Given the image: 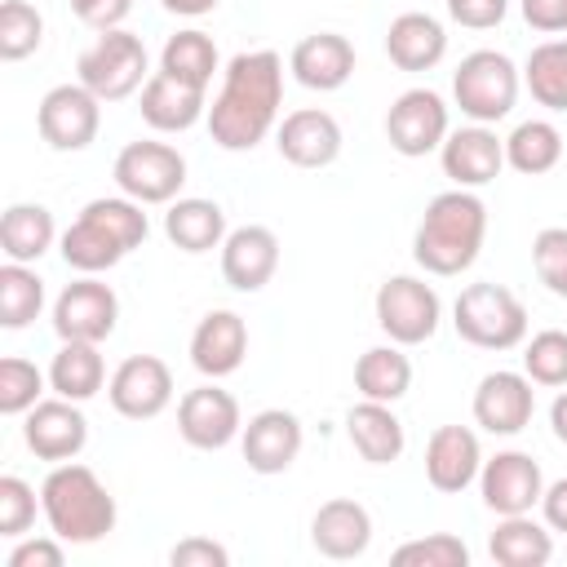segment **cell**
Instances as JSON below:
<instances>
[{
  "mask_svg": "<svg viewBox=\"0 0 567 567\" xmlns=\"http://www.w3.org/2000/svg\"><path fill=\"white\" fill-rule=\"evenodd\" d=\"M284 58L275 49L235 53L221 71V89L208 106V133L221 151H252L279 120Z\"/></svg>",
  "mask_w": 567,
  "mask_h": 567,
  "instance_id": "6da1fadb",
  "label": "cell"
},
{
  "mask_svg": "<svg viewBox=\"0 0 567 567\" xmlns=\"http://www.w3.org/2000/svg\"><path fill=\"white\" fill-rule=\"evenodd\" d=\"M487 239V204L456 186L425 204L421 226L412 235V257L425 275H461L478 261V248Z\"/></svg>",
  "mask_w": 567,
  "mask_h": 567,
  "instance_id": "7a4b0ae2",
  "label": "cell"
},
{
  "mask_svg": "<svg viewBox=\"0 0 567 567\" xmlns=\"http://www.w3.org/2000/svg\"><path fill=\"white\" fill-rule=\"evenodd\" d=\"M40 509L49 518V532L66 545H93L115 532V496L80 461H62L44 474Z\"/></svg>",
  "mask_w": 567,
  "mask_h": 567,
  "instance_id": "3957f363",
  "label": "cell"
},
{
  "mask_svg": "<svg viewBox=\"0 0 567 567\" xmlns=\"http://www.w3.org/2000/svg\"><path fill=\"white\" fill-rule=\"evenodd\" d=\"M452 323L461 341L478 350H514L527 341V310L505 284H470L452 301Z\"/></svg>",
  "mask_w": 567,
  "mask_h": 567,
  "instance_id": "277c9868",
  "label": "cell"
},
{
  "mask_svg": "<svg viewBox=\"0 0 567 567\" xmlns=\"http://www.w3.org/2000/svg\"><path fill=\"white\" fill-rule=\"evenodd\" d=\"M146 66H151V58H146L142 35H133V31H124V27L102 31V35L80 53V62H75L80 84H84L89 93H97L102 102H124V97H133V93L155 75V71H146Z\"/></svg>",
  "mask_w": 567,
  "mask_h": 567,
  "instance_id": "5b68a950",
  "label": "cell"
},
{
  "mask_svg": "<svg viewBox=\"0 0 567 567\" xmlns=\"http://www.w3.org/2000/svg\"><path fill=\"white\" fill-rule=\"evenodd\" d=\"M452 97L474 124H496L518 102V66L496 49H474L452 71Z\"/></svg>",
  "mask_w": 567,
  "mask_h": 567,
  "instance_id": "8992f818",
  "label": "cell"
},
{
  "mask_svg": "<svg viewBox=\"0 0 567 567\" xmlns=\"http://www.w3.org/2000/svg\"><path fill=\"white\" fill-rule=\"evenodd\" d=\"M115 186L137 204H173L186 186V155L168 142H128L115 155Z\"/></svg>",
  "mask_w": 567,
  "mask_h": 567,
  "instance_id": "52a82bcc",
  "label": "cell"
},
{
  "mask_svg": "<svg viewBox=\"0 0 567 567\" xmlns=\"http://www.w3.org/2000/svg\"><path fill=\"white\" fill-rule=\"evenodd\" d=\"M443 319V301L439 292L416 279V275H390L377 288V328L394 341V346H421L439 332Z\"/></svg>",
  "mask_w": 567,
  "mask_h": 567,
  "instance_id": "ba28073f",
  "label": "cell"
},
{
  "mask_svg": "<svg viewBox=\"0 0 567 567\" xmlns=\"http://www.w3.org/2000/svg\"><path fill=\"white\" fill-rule=\"evenodd\" d=\"M447 133V102L434 89H408L385 111V142L408 159L439 151Z\"/></svg>",
  "mask_w": 567,
  "mask_h": 567,
  "instance_id": "9c48e42d",
  "label": "cell"
},
{
  "mask_svg": "<svg viewBox=\"0 0 567 567\" xmlns=\"http://www.w3.org/2000/svg\"><path fill=\"white\" fill-rule=\"evenodd\" d=\"M35 124H40V137H44L53 151H84V146L97 137L102 97L89 93L84 84H53V89L40 97Z\"/></svg>",
  "mask_w": 567,
  "mask_h": 567,
  "instance_id": "30bf717a",
  "label": "cell"
},
{
  "mask_svg": "<svg viewBox=\"0 0 567 567\" xmlns=\"http://www.w3.org/2000/svg\"><path fill=\"white\" fill-rule=\"evenodd\" d=\"M120 319V297L111 284L84 275L66 284L53 301V332L62 341H106Z\"/></svg>",
  "mask_w": 567,
  "mask_h": 567,
  "instance_id": "8fae6325",
  "label": "cell"
},
{
  "mask_svg": "<svg viewBox=\"0 0 567 567\" xmlns=\"http://www.w3.org/2000/svg\"><path fill=\"white\" fill-rule=\"evenodd\" d=\"M106 399L124 421H151L173 403V372L155 354H128L111 372Z\"/></svg>",
  "mask_w": 567,
  "mask_h": 567,
  "instance_id": "7c38bea8",
  "label": "cell"
},
{
  "mask_svg": "<svg viewBox=\"0 0 567 567\" xmlns=\"http://www.w3.org/2000/svg\"><path fill=\"white\" fill-rule=\"evenodd\" d=\"M239 430H244V421H239V403H235L230 390L208 381V385H195V390L182 394V403H177V434L190 447L221 452L226 443L239 439Z\"/></svg>",
  "mask_w": 567,
  "mask_h": 567,
  "instance_id": "4fadbf2b",
  "label": "cell"
},
{
  "mask_svg": "<svg viewBox=\"0 0 567 567\" xmlns=\"http://www.w3.org/2000/svg\"><path fill=\"white\" fill-rule=\"evenodd\" d=\"M478 492H483V505L505 518V514H532V505H540V492H545V474L540 465L527 456V452H496L492 461H483L478 470Z\"/></svg>",
  "mask_w": 567,
  "mask_h": 567,
  "instance_id": "5bb4252c",
  "label": "cell"
},
{
  "mask_svg": "<svg viewBox=\"0 0 567 567\" xmlns=\"http://www.w3.org/2000/svg\"><path fill=\"white\" fill-rule=\"evenodd\" d=\"M22 439H27V447L40 456V461H53V465H62V461H75L80 452H84V443H89V421H84V412H80V403H71V399H40L31 412H27V421H22Z\"/></svg>",
  "mask_w": 567,
  "mask_h": 567,
  "instance_id": "9a60e30c",
  "label": "cell"
},
{
  "mask_svg": "<svg viewBox=\"0 0 567 567\" xmlns=\"http://www.w3.org/2000/svg\"><path fill=\"white\" fill-rule=\"evenodd\" d=\"M536 412V390L527 372H487L474 390V421L487 434H518L532 425Z\"/></svg>",
  "mask_w": 567,
  "mask_h": 567,
  "instance_id": "2e32d148",
  "label": "cell"
},
{
  "mask_svg": "<svg viewBox=\"0 0 567 567\" xmlns=\"http://www.w3.org/2000/svg\"><path fill=\"white\" fill-rule=\"evenodd\" d=\"M301 421L288 408H266L239 430V447L252 474H284L301 452Z\"/></svg>",
  "mask_w": 567,
  "mask_h": 567,
  "instance_id": "e0dca14e",
  "label": "cell"
},
{
  "mask_svg": "<svg viewBox=\"0 0 567 567\" xmlns=\"http://www.w3.org/2000/svg\"><path fill=\"white\" fill-rule=\"evenodd\" d=\"M439 164H443V173H447L456 186H465V190L487 186V182H496L501 168H505V137H496L487 124L456 128V133L443 137Z\"/></svg>",
  "mask_w": 567,
  "mask_h": 567,
  "instance_id": "ac0fdd59",
  "label": "cell"
},
{
  "mask_svg": "<svg viewBox=\"0 0 567 567\" xmlns=\"http://www.w3.org/2000/svg\"><path fill=\"white\" fill-rule=\"evenodd\" d=\"M279 270V239L270 226H235L221 239V279L235 292H261Z\"/></svg>",
  "mask_w": 567,
  "mask_h": 567,
  "instance_id": "d6986e66",
  "label": "cell"
},
{
  "mask_svg": "<svg viewBox=\"0 0 567 567\" xmlns=\"http://www.w3.org/2000/svg\"><path fill=\"white\" fill-rule=\"evenodd\" d=\"M275 146L297 168H328L341 155V124L319 106H301L288 111L284 124L275 128Z\"/></svg>",
  "mask_w": 567,
  "mask_h": 567,
  "instance_id": "ffe728a7",
  "label": "cell"
},
{
  "mask_svg": "<svg viewBox=\"0 0 567 567\" xmlns=\"http://www.w3.org/2000/svg\"><path fill=\"white\" fill-rule=\"evenodd\" d=\"M244 354H248V323L235 310H208L195 323V332H190V363L208 381H221V377L239 372Z\"/></svg>",
  "mask_w": 567,
  "mask_h": 567,
  "instance_id": "44dd1931",
  "label": "cell"
},
{
  "mask_svg": "<svg viewBox=\"0 0 567 567\" xmlns=\"http://www.w3.org/2000/svg\"><path fill=\"white\" fill-rule=\"evenodd\" d=\"M483 470V447L470 425H439L425 443V478L434 492H465Z\"/></svg>",
  "mask_w": 567,
  "mask_h": 567,
  "instance_id": "7402d4cb",
  "label": "cell"
},
{
  "mask_svg": "<svg viewBox=\"0 0 567 567\" xmlns=\"http://www.w3.org/2000/svg\"><path fill=\"white\" fill-rule=\"evenodd\" d=\"M288 71L297 84H306L315 93H332L354 75V44L337 31H315V35L292 44Z\"/></svg>",
  "mask_w": 567,
  "mask_h": 567,
  "instance_id": "603a6c76",
  "label": "cell"
},
{
  "mask_svg": "<svg viewBox=\"0 0 567 567\" xmlns=\"http://www.w3.org/2000/svg\"><path fill=\"white\" fill-rule=\"evenodd\" d=\"M310 545L332 563H350L372 545V514L350 496L323 501L310 518Z\"/></svg>",
  "mask_w": 567,
  "mask_h": 567,
  "instance_id": "cb8c5ba5",
  "label": "cell"
},
{
  "mask_svg": "<svg viewBox=\"0 0 567 567\" xmlns=\"http://www.w3.org/2000/svg\"><path fill=\"white\" fill-rule=\"evenodd\" d=\"M142 120L155 128V133H186L204 120V89L168 75V71H155L146 84H142Z\"/></svg>",
  "mask_w": 567,
  "mask_h": 567,
  "instance_id": "d4e9b609",
  "label": "cell"
},
{
  "mask_svg": "<svg viewBox=\"0 0 567 567\" xmlns=\"http://www.w3.org/2000/svg\"><path fill=\"white\" fill-rule=\"evenodd\" d=\"M385 53L399 71H430L447 53V31L430 13H399L385 31Z\"/></svg>",
  "mask_w": 567,
  "mask_h": 567,
  "instance_id": "484cf974",
  "label": "cell"
},
{
  "mask_svg": "<svg viewBox=\"0 0 567 567\" xmlns=\"http://www.w3.org/2000/svg\"><path fill=\"white\" fill-rule=\"evenodd\" d=\"M346 434L354 443V452L368 461V465H390L403 456V421L390 412V403H377V399H363L346 412Z\"/></svg>",
  "mask_w": 567,
  "mask_h": 567,
  "instance_id": "4316f807",
  "label": "cell"
},
{
  "mask_svg": "<svg viewBox=\"0 0 567 567\" xmlns=\"http://www.w3.org/2000/svg\"><path fill=\"white\" fill-rule=\"evenodd\" d=\"M164 235L168 244H177L182 252H213L221 248V239L230 235L226 230V213L217 199H199V195H186V199H173L168 213H164Z\"/></svg>",
  "mask_w": 567,
  "mask_h": 567,
  "instance_id": "83f0119b",
  "label": "cell"
},
{
  "mask_svg": "<svg viewBox=\"0 0 567 567\" xmlns=\"http://www.w3.org/2000/svg\"><path fill=\"white\" fill-rule=\"evenodd\" d=\"M124 257H128V248H124L93 213H84V208H80V217L62 230V261H66L71 270H80V275H102V270L120 266Z\"/></svg>",
  "mask_w": 567,
  "mask_h": 567,
  "instance_id": "f1b7e54d",
  "label": "cell"
},
{
  "mask_svg": "<svg viewBox=\"0 0 567 567\" xmlns=\"http://www.w3.org/2000/svg\"><path fill=\"white\" fill-rule=\"evenodd\" d=\"M58 239V226H53V213L44 204H9L4 217H0V248L9 261H40Z\"/></svg>",
  "mask_w": 567,
  "mask_h": 567,
  "instance_id": "f546056e",
  "label": "cell"
},
{
  "mask_svg": "<svg viewBox=\"0 0 567 567\" xmlns=\"http://www.w3.org/2000/svg\"><path fill=\"white\" fill-rule=\"evenodd\" d=\"M102 381H106V363L97 354V341H62V350L49 363V390L71 403H84L102 390Z\"/></svg>",
  "mask_w": 567,
  "mask_h": 567,
  "instance_id": "4dcf8cb0",
  "label": "cell"
},
{
  "mask_svg": "<svg viewBox=\"0 0 567 567\" xmlns=\"http://www.w3.org/2000/svg\"><path fill=\"white\" fill-rule=\"evenodd\" d=\"M487 554L501 567H545L554 558V536L532 514H505L487 540Z\"/></svg>",
  "mask_w": 567,
  "mask_h": 567,
  "instance_id": "1f68e13d",
  "label": "cell"
},
{
  "mask_svg": "<svg viewBox=\"0 0 567 567\" xmlns=\"http://www.w3.org/2000/svg\"><path fill=\"white\" fill-rule=\"evenodd\" d=\"M354 390L363 399H377V403H399L412 390V359L394 341L363 350L354 363Z\"/></svg>",
  "mask_w": 567,
  "mask_h": 567,
  "instance_id": "d6a6232c",
  "label": "cell"
},
{
  "mask_svg": "<svg viewBox=\"0 0 567 567\" xmlns=\"http://www.w3.org/2000/svg\"><path fill=\"white\" fill-rule=\"evenodd\" d=\"M159 71L195 84V89H208L213 75H217V44L213 35H204L199 27H186L177 35L164 40V53H159Z\"/></svg>",
  "mask_w": 567,
  "mask_h": 567,
  "instance_id": "836d02e7",
  "label": "cell"
},
{
  "mask_svg": "<svg viewBox=\"0 0 567 567\" xmlns=\"http://www.w3.org/2000/svg\"><path fill=\"white\" fill-rule=\"evenodd\" d=\"M563 159V133L549 120H523L509 137H505V164L514 173L540 177Z\"/></svg>",
  "mask_w": 567,
  "mask_h": 567,
  "instance_id": "e575fe53",
  "label": "cell"
},
{
  "mask_svg": "<svg viewBox=\"0 0 567 567\" xmlns=\"http://www.w3.org/2000/svg\"><path fill=\"white\" fill-rule=\"evenodd\" d=\"M523 80L545 111H567V40H545L527 53Z\"/></svg>",
  "mask_w": 567,
  "mask_h": 567,
  "instance_id": "d590c367",
  "label": "cell"
},
{
  "mask_svg": "<svg viewBox=\"0 0 567 567\" xmlns=\"http://www.w3.org/2000/svg\"><path fill=\"white\" fill-rule=\"evenodd\" d=\"M40 310H44V279L22 261H4L0 266V323L18 332Z\"/></svg>",
  "mask_w": 567,
  "mask_h": 567,
  "instance_id": "8d00e7d4",
  "label": "cell"
},
{
  "mask_svg": "<svg viewBox=\"0 0 567 567\" xmlns=\"http://www.w3.org/2000/svg\"><path fill=\"white\" fill-rule=\"evenodd\" d=\"M44 40V18L35 4L27 0H4L0 4V58L4 62H22L40 49Z\"/></svg>",
  "mask_w": 567,
  "mask_h": 567,
  "instance_id": "74e56055",
  "label": "cell"
},
{
  "mask_svg": "<svg viewBox=\"0 0 567 567\" xmlns=\"http://www.w3.org/2000/svg\"><path fill=\"white\" fill-rule=\"evenodd\" d=\"M523 372L532 377V385H567V332L563 328H545L523 346Z\"/></svg>",
  "mask_w": 567,
  "mask_h": 567,
  "instance_id": "f35d334b",
  "label": "cell"
},
{
  "mask_svg": "<svg viewBox=\"0 0 567 567\" xmlns=\"http://www.w3.org/2000/svg\"><path fill=\"white\" fill-rule=\"evenodd\" d=\"M44 394V372L18 354L0 359V412L4 416H27Z\"/></svg>",
  "mask_w": 567,
  "mask_h": 567,
  "instance_id": "ab89813d",
  "label": "cell"
},
{
  "mask_svg": "<svg viewBox=\"0 0 567 567\" xmlns=\"http://www.w3.org/2000/svg\"><path fill=\"white\" fill-rule=\"evenodd\" d=\"M394 567H465L470 563V549L461 536L452 532H430L421 540H403L394 554H390Z\"/></svg>",
  "mask_w": 567,
  "mask_h": 567,
  "instance_id": "60d3db41",
  "label": "cell"
},
{
  "mask_svg": "<svg viewBox=\"0 0 567 567\" xmlns=\"http://www.w3.org/2000/svg\"><path fill=\"white\" fill-rule=\"evenodd\" d=\"M532 266L554 297H567V226H545L532 239Z\"/></svg>",
  "mask_w": 567,
  "mask_h": 567,
  "instance_id": "b9f144b4",
  "label": "cell"
},
{
  "mask_svg": "<svg viewBox=\"0 0 567 567\" xmlns=\"http://www.w3.org/2000/svg\"><path fill=\"white\" fill-rule=\"evenodd\" d=\"M31 523H35V487L18 474H4L0 478V536L22 540Z\"/></svg>",
  "mask_w": 567,
  "mask_h": 567,
  "instance_id": "7bdbcfd3",
  "label": "cell"
},
{
  "mask_svg": "<svg viewBox=\"0 0 567 567\" xmlns=\"http://www.w3.org/2000/svg\"><path fill=\"white\" fill-rule=\"evenodd\" d=\"M447 13H452V22H461L470 31H492L505 22L509 0H447Z\"/></svg>",
  "mask_w": 567,
  "mask_h": 567,
  "instance_id": "ee69618b",
  "label": "cell"
},
{
  "mask_svg": "<svg viewBox=\"0 0 567 567\" xmlns=\"http://www.w3.org/2000/svg\"><path fill=\"white\" fill-rule=\"evenodd\" d=\"M168 563H173V567H226L230 554H226V545H217V540H208V536H186V540L173 545Z\"/></svg>",
  "mask_w": 567,
  "mask_h": 567,
  "instance_id": "f6af8a7d",
  "label": "cell"
},
{
  "mask_svg": "<svg viewBox=\"0 0 567 567\" xmlns=\"http://www.w3.org/2000/svg\"><path fill=\"white\" fill-rule=\"evenodd\" d=\"M133 0H71V13L84 22V27H97V31H111L128 18Z\"/></svg>",
  "mask_w": 567,
  "mask_h": 567,
  "instance_id": "bcb514c9",
  "label": "cell"
},
{
  "mask_svg": "<svg viewBox=\"0 0 567 567\" xmlns=\"http://www.w3.org/2000/svg\"><path fill=\"white\" fill-rule=\"evenodd\" d=\"M523 18L532 31L563 35L567 31V0H523Z\"/></svg>",
  "mask_w": 567,
  "mask_h": 567,
  "instance_id": "7dc6e473",
  "label": "cell"
},
{
  "mask_svg": "<svg viewBox=\"0 0 567 567\" xmlns=\"http://www.w3.org/2000/svg\"><path fill=\"white\" fill-rule=\"evenodd\" d=\"M9 567H62V545L58 536L53 540H18L13 554H9Z\"/></svg>",
  "mask_w": 567,
  "mask_h": 567,
  "instance_id": "c3c4849f",
  "label": "cell"
},
{
  "mask_svg": "<svg viewBox=\"0 0 567 567\" xmlns=\"http://www.w3.org/2000/svg\"><path fill=\"white\" fill-rule=\"evenodd\" d=\"M540 514H545L549 532H567V478H558L540 492Z\"/></svg>",
  "mask_w": 567,
  "mask_h": 567,
  "instance_id": "681fc988",
  "label": "cell"
},
{
  "mask_svg": "<svg viewBox=\"0 0 567 567\" xmlns=\"http://www.w3.org/2000/svg\"><path fill=\"white\" fill-rule=\"evenodd\" d=\"M168 13H177V18H204V13H213L221 0H159Z\"/></svg>",
  "mask_w": 567,
  "mask_h": 567,
  "instance_id": "f907efd6",
  "label": "cell"
},
{
  "mask_svg": "<svg viewBox=\"0 0 567 567\" xmlns=\"http://www.w3.org/2000/svg\"><path fill=\"white\" fill-rule=\"evenodd\" d=\"M549 425H554V434L567 443V390H563V394L549 403Z\"/></svg>",
  "mask_w": 567,
  "mask_h": 567,
  "instance_id": "816d5d0a",
  "label": "cell"
}]
</instances>
